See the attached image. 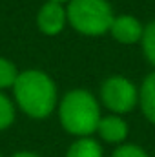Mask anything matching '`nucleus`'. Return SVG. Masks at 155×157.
Returning a JSON list of instances; mask_svg holds the SVG:
<instances>
[{"label": "nucleus", "instance_id": "f257e3e1", "mask_svg": "<svg viewBox=\"0 0 155 157\" xmlns=\"http://www.w3.org/2000/svg\"><path fill=\"white\" fill-rule=\"evenodd\" d=\"M13 91L20 110L33 119L47 117L57 102V88L53 80L39 70L18 73Z\"/></svg>", "mask_w": 155, "mask_h": 157}, {"label": "nucleus", "instance_id": "f03ea898", "mask_svg": "<svg viewBox=\"0 0 155 157\" xmlns=\"http://www.w3.org/2000/svg\"><path fill=\"white\" fill-rule=\"evenodd\" d=\"M59 117L66 132L78 137H88L93 132H97L100 121V110L97 99L89 91L73 90L64 95L59 108Z\"/></svg>", "mask_w": 155, "mask_h": 157}, {"label": "nucleus", "instance_id": "7ed1b4c3", "mask_svg": "<svg viewBox=\"0 0 155 157\" xmlns=\"http://www.w3.org/2000/svg\"><path fill=\"white\" fill-rule=\"evenodd\" d=\"M112 7L106 0H70L68 20L84 35H102L113 22Z\"/></svg>", "mask_w": 155, "mask_h": 157}, {"label": "nucleus", "instance_id": "20e7f679", "mask_svg": "<svg viewBox=\"0 0 155 157\" xmlns=\"http://www.w3.org/2000/svg\"><path fill=\"white\" fill-rule=\"evenodd\" d=\"M100 99L110 112L126 113V112L133 110V106L137 104L139 91L133 86V82H130L128 78L112 77L104 80V84L100 88Z\"/></svg>", "mask_w": 155, "mask_h": 157}, {"label": "nucleus", "instance_id": "39448f33", "mask_svg": "<svg viewBox=\"0 0 155 157\" xmlns=\"http://www.w3.org/2000/svg\"><path fill=\"white\" fill-rule=\"evenodd\" d=\"M66 18H68V13L62 7V4L47 0L40 7L39 17H37V24H39V29L42 33H46V35H57V33H60L64 29Z\"/></svg>", "mask_w": 155, "mask_h": 157}, {"label": "nucleus", "instance_id": "423d86ee", "mask_svg": "<svg viewBox=\"0 0 155 157\" xmlns=\"http://www.w3.org/2000/svg\"><path fill=\"white\" fill-rule=\"evenodd\" d=\"M113 39L119 40L120 44H135L142 39V31L144 28L141 26V22L135 17L130 15H122V17H115L110 28Z\"/></svg>", "mask_w": 155, "mask_h": 157}, {"label": "nucleus", "instance_id": "0eeeda50", "mask_svg": "<svg viewBox=\"0 0 155 157\" xmlns=\"http://www.w3.org/2000/svg\"><path fill=\"white\" fill-rule=\"evenodd\" d=\"M97 132L106 143H122L128 135V124L117 115H108L100 117Z\"/></svg>", "mask_w": 155, "mask_h": 157}, {"label": "nucleus", "instance_id": "6e6552de", "mask_svg": "<svg viewBox=\"0 0 155 157\" xmlns=\"http://www.w3.org/2000/svg\"><path fill=\"white\" fill-rule=\"evenodd\" d=\"M141 108L146 119L155 122V71L144 78L141 86Z\"/></svg>", "mask_w": 155, "mask_h": 157}, {"label": "nucleus", "instance_id": "1a4fd4ad", "mask_svg": "<svg viewBox=\"0 0 155 157\" xmlns=\"http://www.w3.org/2000/svg\"><path fill=\"white\" fill-rule=\"evenodd\" d=\"M66 157H102V148L95 139L80 137L70 146Z\"/></svg>", "mask_w": 155, "mask_h": 157}, {"label": "nucleus", "instance_id": "9d476101", "mask_svg": "<svg viewBox=\"0 0 155 157\" xmlns=\"http://www.w3.org/2000/svg\"><path fill=\"white\" fill-rule=\"evenodd\" d=\"M141 42H142V49H144L146 59L155 66V22L148 24V26L144 28Z\"/></svg>", "mask_w": 155, "mask_h": 157}, {"label": "nucleus", "instance_id": "9b49d317", "mask_svg": "<svg viewBox=\"0 0 155 157\" xmlns=\"http://www.w3.org/2000/svg\"><path fill=\"white\" fill-rule=\"evenodd\" d=\"M17 77H18L17 68H15L9 60L0 59V90H4V88H13L15 82H17Z\"/></svg>", "mask_w": 155, "mask_h": 157}, {"label": "nucleus", "instance_id": "f8f14e48", "mask_svg": "<svg viewBox=\"0 0 155 157\" xmlns=\"http://www.w3.org/2000/svg\"><path fill=\"white\" fill-rule=\"evenodd\" d=\"M15 121V108L13 102L0 93V130H6L7 126H11V122Z\"/></svg>", "mask_w": 155, "mask_h": 157}, {"label": "nucleus", "instance_id": "ddd939ff", "mask_svg": "<svg viewBox=\"0 0 155 157\" xmlns=\"http://www.w3.org/2000/svg\"><path fill=\"white\" fill-rule=\"evenodd\" d=\"M112 157H148V154L137 144H122L113 152Z\"/></svg>", "mask_w": 155, "mask_h": 157}, {"label": "nucleus", "instance_id": "4468645a", "mask_svg": "<svg viewBox=\"0 0 155 157\" xmlns=\"http://www.w3.org/2000/svg\"><path fill=\"white\" fill-rule=\"evenodd\" d=\"M13 157H39L37 154H31V152H17Z\"/></svg>", "mask_w": 155, "mask_h": 157}, {"label": "nucleus", "instance_id": "2eb2a0df", "mask_svg": "<svg viewBox=\"0 0 155 157\" xmlns=\"http://www.w3.org/2000/svg\"><path fill=\"white\" fill-rule=\"evenodd\" d=\"M51 2H59V4H62V2H68V0H51Z\"/></svg>", "mask_w": 155, "mask_h": 157}, {"label": "nucleus", "instance_id": "dca6fc26", "mask_svg": "<svg viewBox=\"0 0 155 157\" xmlns=\"http://www.w3.org/2000/svg\"><path fill=\"white\" fill-rule=\"evenodd\" d=\"M0 157H2V155H0Z\"/></svg>", "mask_w": 155, "mask_h": 157}]
</instances>
